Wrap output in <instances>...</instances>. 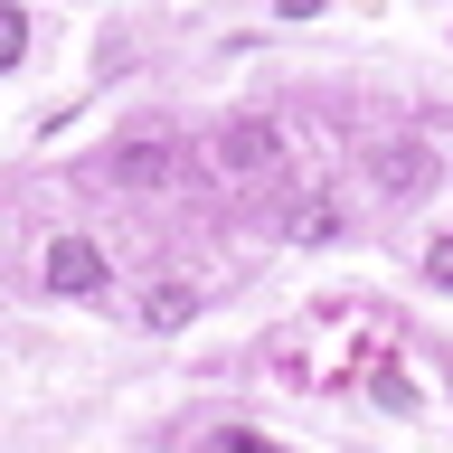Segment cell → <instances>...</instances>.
Wrapping results in <instances>:
<instances>
[{"instance_id":"8992f818","label":"cell","mask_w":453,"mask_h":453,"mask_svg":"<svg viewBox=\"0 0 453 453\" xmlns=\"http://www.w3.org/2000/svg\"><path fill=\"white\" fill-rule=\"evenodd\" d=\"M113 180H151V189H161V180H170V142L161 133H133L123 151H113Z\"/></svg>"},{"instance_id":"6da1fadb","label":"cell","mask_w":453,"mask_h":453,"mask_svg":"<svg viewBox=\"0 0 453 453\" xmlns=\"http://www.w3.org/2000/svg\"><path fill=\"white\" fill-rule=\"evenodd\" d=\"M38 274H48V293H57V303H95V293H104V255L85 246V236H57Z\"/></svg>"},{"instance_id":"30bf717a","label":"cell","mask_w":453,"mask_h":453,"mask_svg":"<svg viewBox=\"0 0 453 453\" xmlns=\"http://www.w3.org/2000/svg\"><path fill=\"white\" fill-rule=\"evenodd\" d=\"M274 10H283V19H311V10H321V0H274Z\"/></svg>"},{"instance_id":"9c48e42d","label":"cell","mask_w":453,"mask_h":453,"mask_svg":"<svg viewBox=\"0 0 453 453\" xmlns=\"http://www.w3.org/2000/svg\"><path fill=\"white\" fill-rule=\"evenodd\" d=\"M425 274H434V283L453 293V236H434V246H425Z\"/></svg>"},{"instance_id":"277c9868","label":"cell","mask_w":453,"mask_h":453,"mask_svg":"<svg viewBox=\"0 0 453 453\" xmlns=\"http://www.w3.org/2000/svg\"><path fill=\"white\" fill-rule=\"evenodd\" d=\"M340 226H349V218H340L331 189H311V198H293V208H283V236H293V246H331Z\"/></svg>"},{"instance_id":"7a4b0ae2","label":"cell","mask_w":453,"mask_h":453,"mask_svg":"<svg viewBox=\"0 0 453 453\" xmlns=\"http://www.w3.org/2000/svg\"><path fill=\"white\" fill-rule=\"evenodd\" d=\"M434 170H444V161H434L425 142H378V151H368V180H378L388 198H425V189H434Z\"/></svg>"},{"instance_id":"3957f363","label":"cell","mask_w":453,"mask_h":453,"mask_svg":"<svg viewBox=\"0 0 453 453\" xmlns=\"http://www.w3.org/2000/svg\"><path fill=\"white\" fill-rule=\"evenodd\" d=\"M274 151H283V133L265 123V113H236V123L218 133V161H226V170H265Z\"/></svg>"},{"instance_id":"ba28073f","label":"cell","mask_w":453,"mask_h":453,"mask_svg":"<svg viewBox=\"0 0 453 453\" xmlns=\"http://www.w3.org/2000/svg\"><path fill=\"white\" fill-rule=\"evenodd\" d=\"M368 396H378V406H388V416H425V396L406 388V378H396V368H378V378H368Z\"/></svg>"},{"instance_id":"5b68a950","label":"cell","mask_w":453,"mask_h":453,"mask_svg":"<svg viewBox=\"0 0 453 453\" xmlns=\"http://www.w3.org/2000/svg\"><path fill=\"white\" fill-rule=\"evenodd\" d=\"M198 321V283H151L142 293V331H189Z\"/></svg>"},{"instance_id":"52a82bcc","label":"cell","mask_w":453,"mask_h":453,"mask_svg":"<svg viewBox=\"0 0 453 453\" xmlns=\"http://www.w3.org/2000/svg\"><path fill=\"white\" fill-rule=\"evenodd\" d=\"M19 57H28V10H19V0H0V76H10Z\"/></svg>"}]
</instances>
